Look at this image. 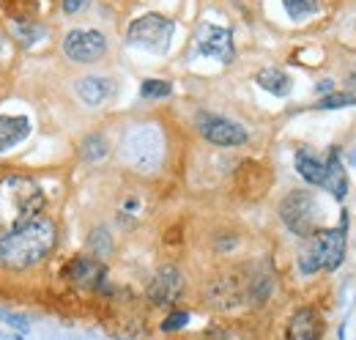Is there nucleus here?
Wrapping results in <instances>:
<instances>
[{
	"instance_id": "nucleus-1",
	"label": "nucleus",
	"mask_w": 356,
	"mask_h": 340,
	"mask_svg": "<svg viewBox=\"0 0 356 340\" xmlns=\"http://www.w3.org/2000/svg\"><path fill=\"white\" fill-rule=\"evenodd\" d=\"M58 244V225L50 217H36L19 231L0 236V269L22 272L50 255Z\"/></svg>"
},
{
	"instance_id": "nucleus-2",
	"label": "nucleus",
	"mask_w": 356,
	"mask_h": 340,
	"mask_svg": "<svg viewBox=\"0 0 356 340\" xmlns=\"http://www.w3.org/2000/svg\"><path fill=\"white\" fill-rule=\"evenodd\" d=\"M44 203V189L30 176L11 173L0 178V236L19 231L22 225L41 217Z\"/></svg>"
},
{
	"instance_id": "nucleus-3",
	"label": "nucleus",
	"mask_w": 356,
	"mask_h": 340,
	"mask_svg": "<svg viewBox=\"0 0 356 340\" xmlns=\"http://www.w3.org/2000/svg\"><path fill=\"white\" fill-rule=\"evenodd\" d=\"M280 219L290 233L307 239L315 231V197L307 189H294L280 201Z\"/></svg>"
},
{
	"instance_id": "nucleus-4",
	"label": "nucleus",
	"mask_w": 356,
	"mask_h": 340,
	"mask_svg": "<svg viewBox=\"0 0 356 340\" xmlns=\"http://www.w3.org/2000/svg\"><path fill=\"white\" fill-rule=\"evenodd\" d=\"M173 30H176L173 19L162 17V14H142L126 30V42L142 47V50H167Z\"/></svg>"
},
{
	"instance_id": "nucleus-5",
	"label": "nucleus",
	"mask_w": 356,
	"mask_h": 340,
	"mask_svg": "<svg viewBox=\"0 0 356 340\" xmlns=\"http://www.w3.org/2000/svg\"><path fill=\"white\" fill-rule=\"evenodd\" d=\"M63 52L74 63H96L107 52V36L101 30H85V28L69 30L66 38H63Z\"/></svg>"
},
{
	"instance_id": "nucleus-6",
	"label": "nucleus",
	"mask_w": 356,
	"mask_h": 340,
	"mask_svg": "<svg viewBox=\"0 0 356 340\" xmlns=\"http://www.w3.org/2000/svg\"><path fill=\"white\" fill-rule=\"evenodd\" d=\"M197 129H200V134L211 146H219V148H239L249 137L241 124L222 118V115H211V113H203L197 118Z\"/></svg>"
},
{
	"instance_id": "nucleus-7",
	"label": "nucleus",
	"mask_w": 356,
	"mask_h": 340,
	"mask_svg": "<svg viewBox=\"0 0 356 340\" xmlns=\"http://www.w3.org/2000/svg\"><path fill=\"white\" fill-rule=\"evenodd\" d=\"M63 277L77 288L99 291V288H104V283H107V266L93 255H77L63 266Z\"/></svg>"
},
{
	"instance_id": "nucleus-8",
	"label": "nucleus",
	"mask_w": 356,
	"mask_h": 340,
	"mask_svg": "<svg viewBox=\"0 0 356 340\" xmlns=\"http://www.w3.org/2000/svg\"><path fill=\"white\" fill-rule=\"evenodd\" d=\"M197 50L208 58H217L222 63H231L233 55H236V47H233V36L227 28H219V25H205L197 28Z\"/></svg>"
},
{
	"instance_id": "nucleus-9",
	"label": "nucleus",
	"mask_w": 356,
	"mask_h": 340,
	"mask_svg": "<svg viewBox=\"0 0 356 340\" xmlns=\"http://www.w3.org/2000/svg\"><path fill=\"white\" fill-rule=\"evenodd\" d=\"M184 291V274H181L178 266L164 264L159 266V272L154 274L151 286H148V299L151 305H173Z\"/></svg>"
},
{
	"instance_id": "nucleus-10",
	"label": "nucleus",
	"mask_w": 356,
	"mask_h": 340,
	"mask_svg": "<svg viewBox=\"0 0 356 340\" xmlns=\"http://www.w3.org/2000/svg\"><path fill=\"white\" fill-rule=\"evenodd\" d=\"M323 318L315 307H299L285 327V340H321Z\"/></svg>"
},
{
	"instance_id": "nucleus-11",
	"label": "nucleus",
	"mask_w": 356,
	"mask_h": 340,
	"mask_svg": "<svg viewBox=\"0 0 356 340\" xmlns=\"http://www.w3.org/2000/svg\"><path fill=\"white\" fill-rule=\"evenodd\" d=\"M205 299H208L214 307H219V310H233L236 305H241L244 299H247V288H241L236 277L225 274V277H217L205 288Z\"/></svg>"
},
{
	"instance_id": "nucleus-12",
	"label": "nucleus",
	"mask_w": 356,
	"mask_h": 340,
	"mask_svg": "<svg viewBox=\"0 0 356 340\" xmlns=\"http://www.w3.org/2000/svg\"><path fill=\"white\" fill-rule=\"evenodd\" d=\"M77 96H80L88 107H99L104 105L107 99H113L115 93V83L110 77H99V74H88V77H80L74 85Z\"/></svg>"
},
{
	"instance_id": "nucleus-13",
	"label": "nucleus",
	"mask_w": 356,
	"mask_h": 340,
	"mask_svg": "<svg viewBox=\"0 0 356 340\" xmlns=\"http://www.w3.org/2000/svg\"><path fill=\"white\" fill-rule=\"evenodd\" d=\"M318 233L323 244V269L331 272V269L343 264V255H345V217L340 228H326V231H318Z\"/></svg>"
},
{
	"instance_id": "nucleus-14",
	"label": "nucleus",
	"mask_w": 356,
	"mask_h": 340,
	"mask_svg": "<svg viewBox=\"0 0 356 340\" xmlns=\"http://www.w3.org/2000/svg\"><path fill=\"white\" fill-rule=\"evenodd\" d=\"M30 134V121L25 115H0V151L22 143Z\"/></svg>"
},
{
	"instance_id": "nucleus-15",
	"label": "nucleus",
	"mask_w": 356,
	"mask_h": 340,
	"mask_svg": "<svg viewBox=\"0 0 356 340\" xmlns=\"http://www.w3.org/2000/svg\"><path fill=\"white\" fill-rule=\"evenodd\" d=\"M296 173L307 184H315V187H323V181H326V165L312 151H307V148H299L296 151Z\"/></svg>"
},
{
	"instance_id": "nucleus-16",
	"label": "nucleus",
	"mask_w": 356,
	"mask_h": 340,
	"mask_svg": "<svg viewBox=\"0 0 356 340\" xmlns=\"http://www.w3.org/2000/svg\"><path fill=\"white\" fill-rule=\"evenodd\" d=\"M323 187L331 189V195H334L337 201H343V197L348 195V176H345L343 162H340V151H337V148H331V154H329L326 181H323Z\"/></svg>"
},
{
	"instance_id": "nucleus-17",
	"label": "nucleus",
	"mask_w": 356,
	"mask_h": 340,
	"mask_svg": "<svg viewBox=\"0 0 356 340\" xmlns=\"http://www.w3.org/2000/svg\"><path fill=\"white\" fill-rule=\"evenodd\" d=\"M255 83L260 85L263 91L268 93H274V96H288L290 93V77L282 72V69H274V66H268V69H260V72L255 74Z\"/></svg>"
},
{
	"instance_id": "nucleus-18",
	"label": "nucleus",
	"mask_w": 356,
	"mask_h": 340,
	"mask_svg": "<svg viewBox=\"0 0 356 340\" xmlns=\"http://www.w3.org/2000/svg\"><path fill=\"white\" fill-rule=\"evenodd\" d=\"M107 154H110V143H107L104 134L91 132V134H85V137L80 140V156L85 162H101Z\"/></svg>"
},
{
	"instance_id": "nucleus-19",
	"label": "nucleus",
	"mask_w": 356,
	"mask_h": 340,
	"mask_svg": "<svg viewBox=\"0 0 356 340\" xmlns=\"http://www.w3.org/2000/svg\"><path fill=\"white\" fill-rule=\"evenodd\" d=\"M113 250H115V244H113V236H110L107 228H93V231L88 233V252L96 261H104L113 255Z\"/></svg>"
},
{
	"instance_id": "nucleus-20",
	"label": "nucleus",
	"mask_w": 356,
	"mask_h": 340,
	"mask_svg": "<svg viewBox=\"0 0 356 340\" xmlns=\"http://www.w3.org/2000/svg\"><path fill=\"white\" fill-rule=\"evenodd\" d=\"M271 288H274L271 274H255V277H249L247 302H249V305H266L268 296H271Z\"/></svg>"
},
{
	"instance_id": "nucleus-21",
	"label": "nucleus",
	"mask_w": 356,
	"mask_h": 340,
	"mask_svg": "<svg viewBox=\"0 0 356 340\" xmlns=\"http://www.w3.org/2000/svg\"><path fill=\"white\" fill-rule=\"evenodd\" d=\"M11 36L17 38L19 44H36V42H41V36H44V28L38 25V22L33 19H28V22H11Z\"/></svg>"
},
{
	"instance_id": "nucleus-22",
	"label": "nucleus",
	"mask_w": 356,
	"mask_h": 340,
	"mask_svg": "<svg viewBox=\"0 0 356 340\" xmlns=\"http://www.w3.org/2000/svg\"><path fill=\"white\" fill-rule=\"evenodd\" d=\"M170 93H173V85L167 80H142V85H140L142 99H164Z\"/></svg>"
},
{
	"instance_id": "nucleus-23",
	"label": "nucleus",
	"mask_w": 356,
	"mask_h": 340,
	"mask_svg": "<svg viewBox=\"0 0 356 340\" xmlns=\"http://www.w3.org/2000/svg\"><path fill=\"white\" fill-rule=\"evenodd\" d=\"M282 6H285V11H288L294 19L310 17V14L318 11V0H282Z\"/></svg>"
},
{
	"instance_id": "nucleus-24",
	"label": "nucleus",
	"mask_w": 356,
	"mask_h": 340,
	"mask_svg": "<svg viewBox=\"0 0 356 340\" xmlns=\"http://www.w3.org/2000/svg\"><path fill=\"white\" fill-rule=\"evenodd\" d=\"M356 105V96L353 93H329V96H323L318 105V110H337V107H351Z\"/></svg>"
},
{
	"instance_id": "nucleus-25",
	"label": "nucleus",
	"mask_w": 356,
	"mask_h": 340,
	"mask_svg": "<svg viewBox=\"0 0 356 340\" xmlns=\"http://www.w3.org/2000/svg\"><path fill=\"white\" fill-rule=\"evenodd\" d=\"M189 324V313L186 310H173L167 318L162 321V332H178Z\"/></svg>"
},
{
	"instance_id": "nucleus-26",
	"label": "nucleus",
	"mask_w": 356,
	"mask_h": 340,
	"mask_svg": "<svg viewBox=\"0 0 356 340\" xmlns=\"http://www.w3.org/2000/svg\"><path fill=\"white\" fill-rule=\"evenodd\" d=\"M0 315H3L6 324H9L11 329H17L19 335H28V332H30V324H28L25 315H19V313H6V310H0Z\"/></svg>"
},
{
	"instance_id": "nucleus-27",
	"label": "nucleus",
	"mask_w": 356,
	"mask_h": 340,
	"mask_svg": "<svg viewBox=\"0 0 356 340\" xmlns=\"http://www.w3.org/2000/svg\"><path fill=\"white\" fill-rule=\"evenodd\" d=\"M63 3V11L66 14H77V11H82V6L88 3V0H60Z\"/></svg>"
},
{
	"instance_id": "nucleus-28",
	"label": "nucleus",
	"mask_w": 356,
	"mask_h": 340,
	"mask_svg": "<svg viewBox=\"0 0 356 340\" xmlns=\"http://www.w3.org/2000/svg\"><path fill=\"white\" fill-rule=\"evenodd\" d=\"M205 335L214 337V340H231V335H227L225 329H219V327H208V329H205Z\"/></svg>"
},
{
	"instance_id": "nucleus-29",
	"label": "nucleus",
	"mask_w": 356,
	"mask_h": 340,
	"mask_svg": "<svg viewBox=\"0 0 356 340\" xmlns=\"http://www.w3.org/2000/svg\"><path fill=\"white\" fill-rule=\"evenodd\" d=\"M137 206H140V203H137V197H129V201L123 203V209H126V211H134Z\"/></svg>"
},
{
	"instance_id": "nucleus-30",
	"label": "nucleus",
	"mask_w": 356,
	"mask_h": 340,
	"mask_svg": "<svg viewBox=\"0 0 356 340\" xmlns=\"http://www.w3.org/2000/svg\"><path fill=\"white\" fill-rule=\"evenodd\" d=\"M233 244H236V239H225V242H219L217 247H219V250H227V247H233Z\"/></svg>"
},
{
	"instance_id": "nucleus-31",
	"label": "nucleus",
	"mask_w": 356,
	"mask_h": 340,
	"mask_svg": "<svg viewBox=\"0 0 356 340\" xmlns=\"http://www.w3.org/2000/svg\"><path fill=\"white\" fill-rule=\"evenodd\" d=\"M318 91L323 93V91H331V80H326V83H318Z\"/></svg>"
},
{
	"instance_id": "nucleus-32",
	"label": "nucleus",
	"mask_w": 356,
	"mask_h": 340,
	"mask_svg": "<svg viewBox=\"0 0 356 340\" xmlns=\"http://www.w3.org/2000/svg\"><path fill=\"white\" fill-rule=\"evenodd\" d=\"M14 340H22V335H17V337H14Z\"/></svg>"
}]
</instances>
